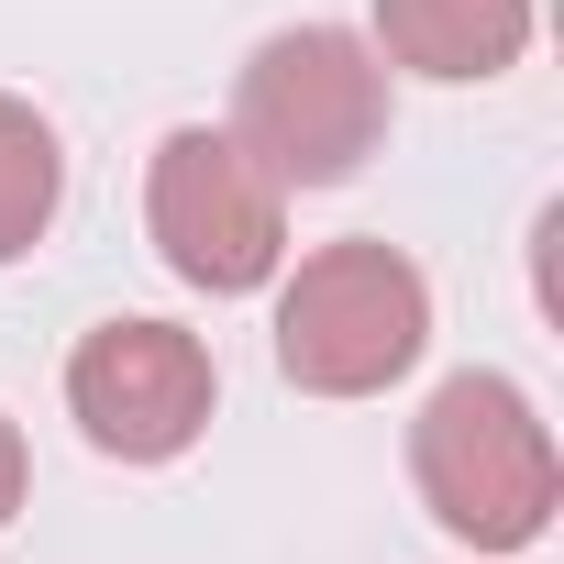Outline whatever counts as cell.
<instances>
[{"label":"cell","mask_w":564,"mask_h":564,"mask_svg":"<svg viewBox=\"0 0 564 564\" xmlns=\"http://www.w3.org/2000/svg\"><path fill=\"white\" fill-rule=\"evenodd\" d=\"M531 45V0H377V56L410 78H509Z\"/></svg>","instance_id":"8992f818"},{"label":"cell","mask_w":564,"mask_h":564,"mask_svg":"<svg viewBox=\"0 0 564 564\" xmlns=\"http://www.w3.org/2000/svg\"><path fill=\"white\" fill-rule=\"evenodd\" d=\"M421 344H432V289L377 232L300 254V276L276 289V377L300 399H377L421 366Z\"/></svg>","instance_id":"3957f363"},{"label":"cell","mask_w":564,"mask_h":564,"mask_svg":"<svg viewBox=\"0 0 564 564\" xmlns=\"http://www.w3.org/2000/svg\"><path fill=\"white\" fill-rule=\"evenodd\" d=\"M232 144L276 188H344L388 144V67L344 23H289L265 34L232 78Z\"/></svg>","instance_id":"7a4b0ae2"},{"label":"cell","mask_w":564,"mask_h":564,"mask_svg":"<svg viewBox=\"0 0 564 564\" xmlns=\"http://www.w3.org/2000/svg\"><path fill=\"white\" fill-rule=\"evenodd\" d=\"M67 410H78V432H89L111 465H177V454L210 432V410H221V366H210L199 333L133 311V322L78 333V355H67Z\"/></svg>","instance_id":"5b68a950"},{"label":"cell","mask_w":564,"mask_h":564,"mask_svg":"<svg viewBox=\"0 0 564 564\" xmlns=\"http://www.w3.org/2000/svg\"><path fill=\"white\" fill-rule=\"evenodd\" d=\"M23 476H34V465H23V432L0 421V531H12V509H23Z\"/></svg>","instance_id":"ba28073f"},{"label":"cell","mask_w":564,"mask_h":564,"mask_svg":"<svg viewBox=\"0 0 564 564\" xmlns=\"http://www.w3.org/2000/svg\"><path fill=\"white\" fill-rule=\"evenodd\" d=\"M144 232H155L166 276H188L210 300H243V289L276 276V254H289V188H276L232 133L188 122L144 166Z\"/></svg>","instance_id":"277c9868"},{"label":"cell","mask_w":564,"mask_h":564,"mask_svg":"<svg viewBox=\"0 0 564 564\" xmlns=\"http://www.w3.org/2000/svg\"><path fill=\"white\" fill-rule=\"evenodd\" d=\"M410 476H421V509H432L454 542H476V553L542 542V531H553V498H564V454H553L542 410H531L509 377H487V366H465V377H443V388L421 399V421H410Z\"/></svg>","instance_id":"6da1fadb"},{"label":"cell","mask_w":564,"mask_h":564,"mask_svg":"<svg viewBox=\"0 0 564 564\" xmlns=\"http://www.w3.org/2000/svg\"><path fill=\"white\" fill-rule=\"evenodd\" d=\"M56 199H67V155H56V122H45L34 100H12V89H0V265L45 243Z\"/></svg>","instance_id":"52a82bcc"}]
</instances>
